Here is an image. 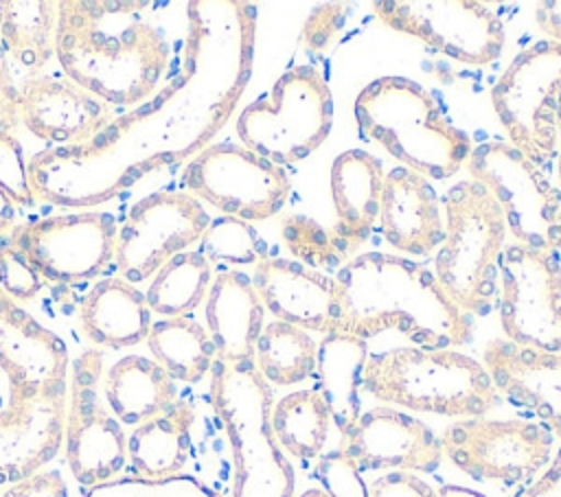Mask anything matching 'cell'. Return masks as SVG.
<instances>
[{"label":"cell","instance_id":"cell-1","mask_svg":"<svg viewBox=\"0 0 561 497\" xmlns=\"http://www.w3.org/2000/svg\"><path fill=\"white\" fill-rule=\"evenodd\" d=\"M151 2L61 0L55 57L70 81L107 105H136L173 72V44L149 20Z\"/></svg>","mask_w":561,"mask_h":497},{"label":"cell","instance_id":"cell-2","mask_svg":"<svg viewBox=\"0 0 561 497\" xmlns=\"http://www.w3.org/2000/svg\"><path fill=\"white\" fill-rule=\"evenodd\" d=\"M335 333L359 339L399 331L419 348H456L471 339V322L438 285L434 271L410 258L364 252L337 274Z\"/></svg>","mask_w":561,"mask_h":497},{"label":"cell","instance_id":"cell-3","mask_svg":"<svg viewBox=\"0 0 561 497\" xmlns=\"http://www.w3.org/2000/svg\"><path fill=\"white\" fill-rule=\"evenodd\" d=\"M353 112L364 138L427 180L456 175L473 149L469 134L447 120L434 94L408 77L373 79L355 96Z\"/></svg>","mask_w":561,"mask_h":497},{"label":"cell","instance_id":"cell-4","mask_svg":"<svg viewBox=\"0 0 561 497\" xmlns=\"http://www.w3.org/2000/svg\"><path fill=\"white\" fill-rule=\"evenodd\" d=\"M210 405L232 455V497H296V475L272 431V385L254 361L210 368Z\"/></svg>","mask_w":561,"mask_h":497},{"label":"cell","instance_id":"cell-5","mask_svg":"<svg viewBox=\"0 0 561 497\" xmlns=\"http://www.w3.org/2000/svg\"><path fill=\"white\" fill-rule=\"evenodd\" d=\"M364 390L381 403L451 418H478L500 403L482 361L454 348L401 346L368 355Z\"/></svg>","mask_w":561,"mask_h":497},{"label":"cell","instance_id":"cell-6","mask_svg":"<svg viewBox=\"0 0 561 497\" xmlns=\"http://www.w3.org/2000/svg\"><path fill=\"white\" fill-rule=\"evenodd\" d=\"M447 226L434 276L465 313H486L497 293V261L506 239L504 215L478 182H458L445 195Z\"/></svg>","mask_w":561,"mask_h":497},{"label":"cell","instance_id":"cell-7","mask_svg":"<svg viewBox=\"0 0 561 497\" xmlns=\"http://www.w3.org/2000/svg\"><path fill=\"white\" fill-rule=\"evenodd\" d=\"M333 96L316 66L285 70L270 92L237 118V136L252 153L283 166L309 158L331 134Z\"/></svg>","mask_w":561,"mask_h":497},{"label":"cell","instance_id":"cell-8","mask_svg":"<svg viewBox=\"0 0 561 497\" xmlns=\"http://www.w3.org/2000/svg\"><path fill=\"white\" fill-rule=\"evenodd\" d=\"M473 182L497 201L517 245L561 250V193L557 184L511 142H480L467 158Z\"/></svg>","mask_w":561,"mask_h":497},{"label":"cell","instance_id":"cell-9","mask_svg":"<svg viewBox=\"0 0 561 497\" xmlns=\"http://www.w3.org/2000/svg\"><path fill=\"white\" fill-rule=\"evenodd\" d=\"M491 105L511 138L539 169L557 158L561 105V42L543 39L513 57L491 88Z\"/></svg>","mask_w":561,"mask_h":497},{"label":"cell","instance_id":"cell-10","mask_svg":"<svg viewBox=\"0 0 561 497\" xmlns=\"http://www.w3.org/2000/svg\"><path fill=\"white\" fill-rule=\"evenodd\" d=\"M64 447L70 473L88 488L110 484L127 466V434L105 401L99 348L72 361Z\"/></svg>","mask_w":561,"mask_h":497},{"label":"cell","instance_id":"cell-11","mask_svg":"<svg viewBox=\"0 0 561 497\" xmlns=\"http://www.w3.org/2000/svg\"><path fill=\"white\" fill-rule=\"evenodd\" d=\"M443 455L480 482L506 486L533 482L550 462L554 436L533 420L460 418L440 436Z\"/></svg>","mask_w":561,"mask_h":497},{"label":"cell","instance_id":"cell-12","mask_svg":"<svg viewBox=\"0 0 561 497\" xmlns=\"http://www.w3.org/2000/svg\"><path fill=\"white\" fill-rule=\"evenodd\" d=\"M184 186L224 217L248 223L278 215L291 188L283 166L232 142L204 147L186 164Z\"/></svg>","mask_w":561,"mask_h":497},{"label":"cell","instance_id":"cell-13","mask_svg":"<svg viewBox=\"0 0 561 497\" xmlns=\"http://www.w3.org/2000/svg\"><path fill=\"white\" fill-rule=\"evenodd\" d=\"M373 13L465 66L493 63L506 42L502 20L478 0H377Z\"/></svg>","mask_w":561,"mask_h":497},{"label":"cell","instance_id":"cell-14","mask_svg":"<svg viewBox=\"0 0 561 497\" xmlns=\"http://www.w3.org/2000/svg\"><path fill=\"white\" fill-rule=\"evenodd\" d=\"M497 315L508 342L561 352V267L552 252L508 245L497 261Z\"/></svg>","mask_w":561,"mask_h":497},{"label":"cell","instance_id":"cell-15","mask_svg":"<svg viewBox=\"0 0 561 497\" xmlns=\"http://www.w3.org/2000/svg\"><path fill=\"white\" fill-rule=\"evenodd\" d=\"M116 219L110 212H72L18 223L7 239L24 252L42 278L70 285L101 276L116 252Z\"/></svg>","mask_w":561,"mask_h":497},{"label":"cell","instance_id":"cell-16","mask_svg":"<svg viewBox=\"0 0 561 497\" xmlns=\"http://www.w3.org/2000/svg\"><path fill=\"white\" fill-rule=\"evenodd\" d=\"M210 217L186 190H160L138 199L116 232L114 261L127 282L151 278L169 258L199 243Z\"/></svg>","mask_w":561,"mask_h":497},{"label":"cell","instance_id":"cell-17","mask_svg":"<svg viewBox=\"0 0 561 497\" xmlns=\"http://www.w3.org/2000/svg\"><path fill=\"white\" fill-rule=\"evenodd\" d=\"M68 381L26 392H9L0 409V477L15 484L42 471L61 449Z\"/></svg>","mask_w":561,"mask_h":497},{"label":"cell","instance_id":"cell-18","mask_svg":"<svg viewBox=\"0 0 561 497\" xmlns=\"http://www.w3.org/2000/svg\"><path fill=\"white\" fill-rule=\"evenodd\" d=\"M340 449L359 471H434L443 460L440 438L423 420L377 405L362 414L340 434Z\"/></svg>","mask_w":561,"mask_h":497},{"label":"cell","instance_id":"cell-19","mask_svg":"<svg viewBox=\"0 0 561 497\" xmlns=\"http://www.w3.org/2000/svg\"><path fill=\"white\" fill-rule=\"evenodd\" d=\"M18 116L33 136L59 145L92 142L112 120L105 101L55 74H35L18 83Z\"/></svg>","mask_w":561,"mask_h":497},{"label":"cell","instance_id":"cell-20","mask_svg":"<svg viewBox=\"0 0 561 497\" xmlns=\"http://www.w3.org/2000/svg\"><path fill=\"white\" fill-rule=\"evenodd\" d=\"M252 285L263 307L280 322L322 335L335 333L340 296L333 276L294 258H263L254 265Z\"/></svg>","mask_w":561,"mask_h":497},{"label":"cell","instance_id":"cell-21","mask_svg":"<svg viewBox=\"0 0 561 497\" xmlns=\"http://www.w3.org/2000/svg\"><path fill=\"white\" fill-rule=\"evenodd\" d=\"M482 366L500 396L533 412L561 440V352L491 339Z\"/></svg>","mask_w":561,"mask_h":497},{"label":"cell","instance_id":"cell-22","mask_svg":"<svg viewBox=\"0 0 561 497\" xmlns=\"http://www.w3.org/2000/svg\"><path fill=\"white\" fill-rule=\"evenodd\" d=\"M68 366L64 339L0 287V370L9 379V392L66 383Z\"/></svg>","mask_w":561,"mask_h":497},{"label":"cell","instance_id":"cell-23","mask_svg":"<svg viewBox=\"0 0 561 497\" xmlns=\"http://www.w3.org/2000/svg\"><path fill=\"white\" fill-rule=\"evenodd\" d=\"M379 228L394 250L412 256H425L440 247L445 226L430 180L405 166L388 171L381 188Z\"/></svg>","mask_w":561,"mask_h":497},{"label":"cell","instance_id":"cell-24","mask_svg":"<svg viewBox=\"0 0 561 497\" xmlns=\"http://www.w3.org/2000/svg\"><path fill=\"white\" fill-rule=\"evenodd\" d=\"M265 307L252 278L239 269H221L206 293V331L219 361H254Z\"/></svg>","mask_w":561,"mask_h":497},{"label":"cell","instance_id":"cell-25","mask_svg":"<svg viewBox=\"0 0 561 497\" xmlns=\"http://www.w3.org/2000/svg\"><path fill=\"white\" fill-rule=\"evenodd\" d=\"M383 175L381 162L362 149L342 151L331 164L329 180L335 210L331 230L346 245L351 256L366 243L379 221Z\"/></svg>","mask_w":561,"mask_h":497},{"label":"cell","instance_id":"cell-26","mask_svg":"<svg viewBox=\"0 0 561 497\" xmlns=\"http://www.w3.org/2000/svg\"><path fill=\"white\" fill-rule=\"evenodd\" d=\"M79 320L85 337L105 348L136 346L153 324L145 293L123 276L94 282L81 302Z\"/></svg>","mask_w":561,"mask_h":497},{"label":"cell","instance_id":"cell-27","mask_svg":"<svg viewBox=\"0 0 561 497\" xmlns=\"http://www.w3.org/2000/svg\"><path fill=\"white\" fill-rule=\"evenodd\" d=\"M195 409L175 401L162 414L134 427L127 436V464L134 479L160 484L175 479L191 458Z\"/></svg>","mask_w":561,"mask_h":497},{"label":"cell","instance_id":"cell-28","mask_svg":"<svg viewBox=\"0 0 561 497\" xmlns=\"http://www.w3.org/2000/svg\"><path fill=\"white\" fill-rule=\"evenodd\" d=\"M103 394L123 425L138 427L178 401L175 381L153 359L127 355L112 363L103 379Z\"/></svg>","mask_w":561,"mask_h":497},{"label":"cell","instance_id":"cell-29","mask_svg":"<svg viewBox=\"0 0 561 497\" xmlns=\"http://www.w3.org/2000/svg\"><path fill=\"white\" fill-rule=\"evenodd\" d=\"M366 359V339L353 335L327 333L318 344V392L322 394L340 434L362 414Z\"/></svg>","mask_w":561,"mask_h":497},{"label":"cell","instance_id":"cell-30","mask_svg":"<svg viewBox=\"0 0 561 497\" xmlns=\"http://www.w3.org/2000/svg\"><path fill=\"white\" fill-rule=\"evenodd\" d=\"M57 20L59 2L0 0V37L11 72L15 66L26 72L24 79L42 74L55 55Z\"/></svg>","mask_w":561,"mask_h":497},{"label":"cell","instance_id":"cell-31","mask_svg":"<svg viewBox=\"0 0 561 497\" xmlns=\"http://www.w3.org/2000/svg\"><path fill=\"white\" fill-rule=\"evenodd\" d=\"M145 342L153 361H158L173 381L182 383H199L217 359L206 326L188 315L153 322Z\"/></svg>","mask_w":561,"mask_h":497},{"label":"cell","instance_id":"cell-32","mask_svg":"<svg viewBox=\"0 0 561 497\" xmlns=\"http://www.w3.org/2000/svg\"><path fill=\"white\" fill-rule=\"evenodd\" d=\"M331 412L318 390H296L274 401L272 431L285 453L296 460L320 458L329 440Z\"/></svg>","mask_w":561,"mask_h":497},{"label":"cell","instance_id":"cell-33","mask_svg":"<svg viewBox=\"0 0 561 497\" xmlns=\"http://www.w3.org/2000/svg\"><path fill=\"white\" fill-rule=\"evenodd\" d=\"M318 344L289 322L272 320L254 346V366L270 385H296L316 372Z\"/></svg>","mask_w":561,"mask_h":497},{"label":"cell","instance_id":"cell-34","mask_svg":"<svg viewBox=\"0 0 561 497\" xmlns=\"http://www.w3.org/2000/svg\"><path fill=\"white\" fill-rule=\"evenodd\" d=\"M213 267L202 252H180L169 258L145 291L147 304L162 317L188 315L208 293Z\"/></svg>","mask_w":561,"mask_h":497},{"label":"cell","instance_id":"cell-35","mask_svg":"<svg viewBox=\"0 0 561 497\" xmlns=\"http://www.w3.org/2000/svg\"><path fill=\"white\" fill-rule=\"evenodd\" d=\"M199 252L208 263L215 261L228 265H256L267 258V245L254 223L234 217L210 219L199 239Z\"/></svg>","mask_w":561,"mask_h":497},{"label":"cell","instance_id":"cell-36","mask_svg":"<svg viewBox=\"0 0 561 497\" xmlns=\"http://www.w3.org/2000/svg\"><path fill=\"white\" fill-rule=\"evenodd\" d=\"M280 234L289 254L296 256L294 261L322 274L351 256L331 228L305 215L287 217L280 226Z\"/></svg>","mask_w":561,"mask_h":497},{"label":"cell","instance_id":"cell-37","mask_svg":"<svg viewBox=\"0 0 561 497\" xmlns=\"http://www.w3.org/2000/svg\"><path fill=\"white\" fill-rule=\"evenodd\" d=\"M316 477L329 497H368V484L362 479L359 466L340 447L320 455Z\"/></svg>","mask_w":561,"mask_h":497},{"label":"cell","instance_id":"cell-38","mask_svg":"<svg viewBox=\"0 0 561 497\" xmlns=\"http://www.w3.org/2000/svg\"><path fill=\"white\" fill-rule=\"evenodd\" d=\"M0 287L18 302L35 298L42 276L7 236L0 239Z\"/></svg>","mask_w":561,"mask_h":497},{"label":"cell","instance_id":"cell-39","mask_svg":"<svg viewBox=\"0 0 561 497\" xmlns=\"http://www.w3.org/2000/svg\"><path fill=\"white\" fill-rule=\"evenodd\" d=\"M0 188L15 206H33V190L26 177L22 145L11 131L0 129Z\"/></svg>","mask_w":561,"mask_h":497},{"label":"cell","instance_id":"cell-40","mask_svg":"<svg viewBox=\"0 0 561 497\" xmlns=\"http://www.w3.org/2000/svg\"><path fill=\"white\" fill-rule=\"evenodd\" d=\"M346 20V7L344 4H322L311 11V15L305 22V39L311 50L329 48V44L335 39L340 28Z\"/></svg>","mask_w":561,"mask_h":497},{"label":"cell","instance_id":"cell-41","mask_svg":"<svg viewBox=\"0 0 561 497\" xmlns=\"http://www.w3.org/2000/svg\"><path fill=\"white\" fill-rule=\"evenodd\" d=\"M368 497H440L425 479L416 477L412 471H390L375 477L368 484Z\"/></svg>","mask_w":561,"mask_h":497},{"label":"cell","instance_id":"cell-42","mask_svg":"<svg viewBox=\"0 0 561 497\" xmlns=\"http://www.w3.org/2000/svg\"><path fill=\"white\" fill-rule=\"evenodd\" d=\"M0 497H68V486L57 471H39L2 488Z\"/></svg>","mask_w":561,"mask_h":497},{"label":"cell","instance_id":"cell-43","mask_svg":"<svg viewBox=\"0 0 561 497\" xmlns=\"http://www.w3.org/2000/svg\"><path fill=\"white\" fill-rule=\"evenodd\" d=\"M20 123L18 116V81L9 68L0 37V129L11 131Z\"/></svg>","mask_w":561,"mask_h":497},{"label":"cell","instance_id":"cell-44","mask_svg":"<svg viewBox=\"0 0 561 497\" xmlns=\"http://www.w3.org/2000/svg\"><path fill=\"white\" fill-rule=\"evenodd\" d=\"M515 497H561V447L550 458L548 466Z\"/></svg>","mask_w":561,"mask_h":497},{"label":"cell","instance_id":"cell-45","mask_svg":"<svg viewBox=\"0 0 561 497\" xmlns=\"http://www.w3.org/2000/svg\"><path fill=\"white\" fill-rule=\"evenodd\" d=\"M539 28L554 42H561V0H543L535 4Z\"/></svg>","mask_w":561,"mask_h":497},{"label":"cell","instance_id":"cell-46","mask_svg":"<svg viewBox=\"0 0 561 497\" xmlns=\"http://www.w3.org/2000/svg\"><path fill=\"white\" fill-rule=\"evenodd\" d=\"M18 206L4 195V190L0 188V239L7 236L15 226H18Z\"/></svg>","mask_w":561,"mask_h":497},{"label":"cell","instance_id":"cell-47","mask_svg":"<svg viewBox=\"0 0 561 497\" xmlns=\"http://www.w3.org/2000/svg\"><path fill=\"white\" fill-rule=\"evenodd\" d=\"M438 495H440V497H484V495L478 493V490H471V488H465V486H451V484L440 486V488H438Z\"/></svg>","mask_w":561,"mask_h":497},{"label":"cell","instance_id":"cell-48","mask_svg":"<svg viewBox=\"0 0 561 497\" xmlns=\"http://www.w3.org/2000/svg\"><path fill=\"white\" fill-rule=\"evenodd\" d=\"M557 134H559V151H557V188L561 193V105L557 112Z\"/></svg>","mask_w":561,"mask_h":497},{"label":"cell","instance_id":"cell-49","mask_svg":"<svg viewBox=\"0 0 561 497\" xmlns=\"http://www.w3.org/2000/svg\"><path fill=\"white\" fill-rule=\"evenodd\" d=\"M298 497H329L322 488H307L305 493H300Z\"/></svg>","mask_w":561,"mask_h":497},{"label":"cell","instance_id":"cell-50","mask_svg":"<svg viewBox=\"0 0 561 497\" xmlns=\"http://www.w3.org/2000/svg\"><path fill=\"white\" fill-rule=\"evenodd\" d=\"M2 488H4V479L0 477V493H2Z\"/></svg>","mask_w":561,"mask_h":497}]
</instances>
